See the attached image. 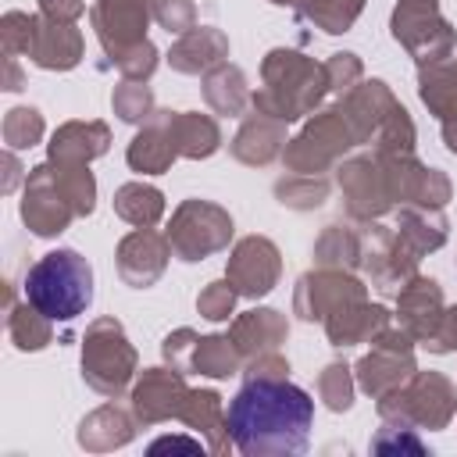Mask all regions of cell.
<instances>
[{
    "label": "cell",
    "mask_w": 457,
    "mask_h": 457,
    "mask_svg": "<svg viewBox=\"0 0 457 457\" xmlns=\"http://www.w3.org/2000/svg\"><path fill=\"white\" fill-rule=\"evenodd\" d=\"M179 418L189 428H204L211 436V450H228L232 436H228V421H225V411H221V396L218 393H211V389L189 393Z\"/></svg>",
    "instance_id": "obj_28"
},
{
    "label": "cell",
    "mask_w": 457,
    "mask_h": 457,
    "mask_svg": "<svg viewBox=\"0 0 457 457\" xmlns=\"http://www.w3.org/2000/svg\"><path fill=\"white\" fill-rule=\"evenodd\" d=\"M232 303H236V289H232L228 278L211 282V286L196 296V311H200L204 318H211V321H225V318L232 314Z\"/></svg>",
    "instance_id": "obj_41"
},
{
    "label": "cell",
    "mask_w": 457,
    "mask_h": 457,
    "mask_svg": "<svg viewBox=\"0 0 457 457\" xmlns=\"http://www.w3.org/2000/svg\"><path fill=\"white\" fill-rule=\"evenodd\" d=\"M393 39L411 50L421 64L443 61L453 46V32L439 18L436 0H400L393 11Z\"/></svg>",
    "instance_id": "obj_8"
},
{
    "label": "cell",
    "mask_w": 457,
    "mask_h": 457,
    "mask_svg": "<svg viewBox=\"0 0 457 457\" xmlns=\"http://www.w3.org/2000/svg\"><path fill=\"white\" fill-rule=\"evenodd\" d=\"M157 450H189V453H196V450H204V443L200 439H186V436H164V439L150 443V453H157Z\"/></svg>",
    "instance_id": "obj_48"
},
{
    "label": "cell",
    "mask_w": 457,
    "mask_h": 457,
    "mask_svg": "<svg viewBox=\"0 0 457 457\" xmlns=\"http://www.w3.org/2000/svg\"><path fill=\"white\" fill-rule=\"evenodd\" d=\"M154 18L168 29V32H189V29H196L193 21H196V7H193V0H157L154 4Z\"/></svg>",
    "instance_id": "obj_43"
},
{
    "label": "cell",
    "mask_w": 457,
    "mask_h": 457,
    "mask_svg": "<svg viewBox=\"0 0 457 457\" xmlns=\"http://www.w3.org/2000/svg\"><path fill=\"white\" fill-rule=\"evenodd\" d=\"M107 143H111L107 125H100V121H68L50 139V161L89 164L93 157H100L107 150Z\"/></svg>",
    "instance_id": "obj_24"
},
{
    "label": "cell",
    "mask_w": 457,
    "mask_h": 457,
    "mask_svg": "<svg viewBox=\"0 0 457 457\" xmlns=\"http://www.w3.org/2000/svg\"><path fill=\"white\" fill-rule=\"evenodd\" d=\"M225 421L232 446L243 453H300L314 421V400L286 378H246Z\"/></svg>",
    "instance_id": "obj_1"
},
{
    "label": "cell",
    "mask_w": 457,
    "mask_h": 457,
    "mask_svg": "<svg viewBox=\"0 0 457 457\" xmlns=\"http://www.w3.org/2000/svg\"><path fill=\"white\" fill-rule=\"evenodd\" d=\"M328 75V89H353V82L361 79V61L353 54H332V61L325 64Z\"/></svg>",
    "instance_id": "obj_45"
},
{
    "label": "cell",
    "mask_w": 457,
    "mask_h": 457,
    "mask_svg": "<svg viewBox=\"0 0 457 457\" xmlns=\"http://www.w3.org/2000/svg\"><path fill=\"white\" fill-rule=\"evenodd\" d=\"M168 129H171L179 157H211L221 143L214 118L196 114V111H168Z\"/></svg>",
    "instance_id": "obj_25"
},
{
    "label": "cell",
    "mask_w": 457,
    "mask_h": 457,
    "mask_svg": "<svg viewBox=\"0 0 457 457\" xmlns=\"http://www.w3.org/2000/svg\"><path fill=\"white\" fill-rule=\"evenodd\" d=\"M425 346H428V350H436V353L457 350V307H453V311H443V318H439L436 332L425 339Z\"/></svg>",
    "instance_id": "obj_46"
},
{
    "label": "cell",
    "mask_w": 457,
    "mask_h": 457,
    "mask_svg": "<svg viewBox=\"0 0 457 457\" xmlns=\"http://www.w3.org/2000/svg\"><path fill=\"white\" fill-rule=\"evenodd\" d=\"M7 336L18 350H43L50 343V318L39 314L29 300H25V307H18L11 300L7 303Z\"/></svg>",
    "instance_id": "obj_31"
},
{
    "label": "cell",
    "mask_w": 457,
    "mask_h": 457,
    "mask_svg": "<svg viewBox=\"0 0 457 457\" xmlns=\"http://www.w3.org/2000/svg\"><path fill=\"white\" fill-rule=\"evenodd\" d=\"M204 96L218 114H239L246 104V79L232 64H218L204 79Z\"/></svg>",
    "instance_id": "obj_30"
},
{
    "label": "cell",
    "mask_w": 457,
    "mask_h": 457,
    "mask_svg": "<svg viewBox=\"0 0 457 457\" xmlns=\"http://www.w3.org/2000/svg\"><path fill=\"white\" fill-rule=\"evenodd\" d=\"M418 93L425 107L446 121L457 114V61H428V68L418 71Z\"/></svg>",
    "instance_id": "obj_27"
},
{
    "label": "cell",
    "mask_w": 457,
    "mask_h": 457,
    "mask_svg": "<svg viewBox=\"0 0 457 457\" xmlns=\"http://www.w3.org/2000/svg\"><path fill=\"white\" fill-rule=\"evenodd\" d=\"M196 332L193 328H179V332H171L168 339H164V361L175 368V371H189L193 368V350H196Z\"/></svg>",
    "instance_id": "obj_44"
},
{
    "label": "cell",
    "mask_w": 457,
    "mask_h": 457,
    "mask_svg": "<svg viewBox=\"0 0 457 457\" xmlns=\"http://www.w3.org/2000/svg\"><path fill=\"white\" fill-rule=\"evenodd\" d=\"M186 396H189V389L182 382V371L146 368L143 378L132 389V411L143 425H154V421H164V418H179Z\"/></svg>",
    "instance_id": "obj_15"
},
{
    "label": "cell",
    "mask_w": 457,
    "mask_h": 457,
    "mask_svg": "<svg viewBox=\"0 0 457 457\" xmlns=\"http://www.w3.org/2000/svg\"><path fill=\"white\" fill-rule=\"evenodd\" d=\"M175 157H179V150H175V139L168 129V111H154L146 118V129L129 143V164L143 175H157Z\"/></svg>",
    "instance_id": "obj_21"
},
{
    "label": "cell",
    "mask_w": 457,
    "mask_h": 457,
    "mask_svg": "<svg viewBox=\"0 0 457 457\" xmlns=\"http://www.w3.org/2000/svg\"><path fill=\"white\" fill-rule=\"evenodd\" d=\"M228 54V39L211 29V25H196L189 32H182V39L171 46L168 61L175 71H186V75H200V71H211L225 61Z\"/></svg>",
    "instance_id": "obj_20"
},
{
    "label": "cell",
    "mask_w": 457,
    "mask_h": 457,
    "mask_svg": "<svg viewBox=\"0 0 457 457\" xmlns=\"http://www.w3.org/2000/svg\"><path fill=\"white\" fill-rule=\"evenodd\" d=\"M364 0H296V14L325 32H346Z\"/></svg>",
    "instance_id": "obj_34"
},
{
    "label": "cell",
    "mask_w": 457,
    "mask_h": 457,
    "mask_svg": "<svg viewBox=\"0 0 457 457\" xmlns=\"http://www.w3.org/2000/svg\"><path fill=\"white\" fill-rule=\"evenodd\" d=\"M114 211L118 218H125L129 225L136 228H150L161 214H164V196L154 189V186H143V182H129L114 193Z\"/></svg>",
    "instance_id": "obj_29"
},
{
    "label": "cell",
    "mask_w": 457,
    "mask_h": 457,
    "mask_svg": "<svg viewBox=\"0 0 457 457\" xmlns=\"http://www.w3.org/2000/svg\"><path fill=\"white\" fill-rule=\"evenodd\" d=\"M146 18H150V0H96L93 4V29L111 57L143 43Z\"/></svg>",
    "instance_id": "obj_14"
},
{
    "label": "cell",
    "mask_w": 457,
    "mask_h": 457,
    "mask_svg": "<svg viewBox=\"0 0 457 457\" xmlns=\"http://www.w3.org/2000/svg\"><path fill=\"white\" fill-rule=\"evenodd\" d=\"M286 318L271 307H257L236 318L232 325V343L239 346L243 357H257V353H271L278 350V343L286 339Z\"/></svg>",
    "instance_id": "obj_22"
},
{
    "label": "cell",
    "mask_w": 457,
    "mask_h": 457,
    "mask_svg": "<svg viewBox=\"0 0 457 457\" xmlns=\"http://www.w3.org/2000/svg\"><path fill=\"white\" fill-rule=\"evenodd\" d=\"M271 4H296V0H271Z\"/></svg>",
    "instance_id": "obj_51"
},
{
    "label": "cell",
    "mask_w": 457,
    "mask_h": 457,
    "mask_svg": "<svg viewBox=\"0 0 457 457\" xmlns=\"http://www.w3.org/2000/svg\"><path fill=\"white\" fill-rule=\"evenodd\" d=\"M339 189L346 193V207L353 218H378L396 200L389 157H350L346 164H339Z\"/></svg>",
    "instance_id": "obj_9"
},
{
    "label": "cell",
    "mask_w": 457,
    "mask_h": 457,
    "mask_svg": "<svg viewBox=\"0 0 457 457\" xmlns=\"http://www.w3.org/2000/svg\"><path fill=\"white\" fill-rule=\"evenodd\" d=\"M4 54L7 57H21L32 46V32H36V18L21 14V11H7L4 14Z\"/></svg>",
    "instance_id": "obj_40"
},
{
    "label": "cell",
    "mask_w": 457,
    "mask_h": 457,
    "mask_svg": "<svg viewBox=\"0 0 457 457\" xmlns=\"http://www.w3.org/2000/svg\"><path fill=\"white\" fill-rule=\"evenodd\" d=\"M325 193H328V182L321 175H296L293 171V179H282L275 186V196L282 204H289V207H300V211L303 207H318L325 200Z\"/></svg>",
    "instance_id": "obj_37"
},
{
    "label": "cell",
    "mask_w": 457,
    "mask_h": 457,
    "mask_svg": "<svg viewBox=\"0 0 457 457\" xmlns=\"http://www.w3.org/2000/svg\"><path fill=\"white\" fill-rule=\"evenodd\" d=\"M318 393L321 400L332 407V411H346L350 407V396H353V386H350V368L346 364H328L318 378Z\"/></svg>",
    "instance_id": "obj_39"
},
{
    "label": "cell",
    "mask_w": 457,
    "mask_h": 457,
    "mask_svg": "<svg viewBox=\"0 0 457 457\" xmlns=\"http://www.w3.org/2000/svg\"><path fill=\"white\" fill-rule=\"evenodd\" d=\"M443 143H446V150H453V154H457V114L443 121Z\"/></svg>",
    "instance_id": "obj_50"
},
{
    "label": "cell",
    "mask_w": 457,
    "mask_h": 457,
    "mask_svg": "<svg viewBox=\"0 0 457 457\" xmlns=\"http://www.w3.org/2000/svg\"><path fill=\"white\" fill-rule=\"evenodd\" d=\"M93 432H104L100 450H111V446H121V443L132 439V425H129V418H125L118 407H100V411H93V414L82 421L79 439H86V436H93Z\"/></svg>",
    "instance_id": "obj_35"
},
{
    "label": "cell",
    "mask_w": 457,
    "mask_h": 457,
    "mask_svg": "<svg viewBox=\"0 0 457 457\" xmlns=\"http://www.w3.org/2000/svg\"><path fill=\"white\" fill-rule=\"evenodd\" d=\"M82 11H86L82 0H39V14L50 18V21H64V25H71Z\"/></svg>",
    "instance_id": "obj_47"
},
{
    "label": "cell",
    "mask_w": 457,
    "mask_h": 457,
    "mask_svg": "<svg viewBox=\"0 0 457 457\" xmlns=\"http://www.w3.org/2000/svg\"><path fill=\"white\" fill-rule=\"evenodd\" d=\"M225 278L232 282V289L239 296H264L271 293V286L278 282V250L271 239L264 236H246L236 243L232 257H228V271Z\"/></svg>",
    "instance_id": "obj_12"
},
{
    "label": "cell",
    "mask_w": 457,
    "mask_h": 457,
    "mask_svg": "<svg viewBox=\"0 0 457 457\" xmlns=\"http://www.w3.org/2000/svg\"><path fill=\"white\" fill-rule=\"evenodd\" d=\"M132 371H136V350L129 346L121 325L114 318L93 321L82 339V378L96 393L118 396L129 386Z\"/></svg>",
    "instance_id": "obj_4"
},
{
    "label": "cell",
    "mask_w": 457,
    "mask_h": 457,
    "mask_svg": "<svg viewBox=\"0 0 457 457\" xmlns=\"http://www.w3.org/2000/svg\"><path fill=\"white\" fill-rule=\"evenodd\" d=\"M282 125L278 118L257 111L253 118H246L232 139V157L243 164H268L278 150H282Z\"/></svg>",
    "instance_id": "obj_23"
},
{
    "label": "cell",
    "mask_w": 457,
    "mask_h": 457,
    "mask_svg": "<svg viewBox=\"0 0 457 457\" xmlns=\"http://www.w3.org/2000/svg\"><path fill=\"white\" fill-rule=\"evenodd\" d=\"M361 253H364V239L343 225H328L314 246V257L325 268H353V264H361Z\"/></svg>",
    "instance_id": "obj_33"
},
{
    "label": "cell",
    "mask_w": 457,
    "mask_h": 457,
    "mask_svg": "<svg viewBox=\"0 0 457 457\" xmlns=\"http://www.w3.org/2000/svg\"><path fill=\"white\" fill-rule=\"evenodd\" d=\"M457 407L453 386L436 375V371H414L400 389L386 393L378 400V411L386 421H403V425H425V428H443Z\"/></svg>",
    "instance_id": "obj_5"
},
{
    "label": "cell",
    "mask_w": 457,
    "mask_h": 457,
    "mask_svg": "<svg viewBox=\"0 0 457 457\" xmlns=\"http://www.w3.org/2000/svg\"><path fill=\"white\" fill-rule=\"evenodd\" d=\"M396 221H400L396 239H400L414 257H421L425 250L443 246V239H446V221H443L439 207L407 204V207H400V218H396Z\"/></svg>",
    "instance_id": "obj_26"
},
{
    "label": "cell",
    "mask_w": 457,
    "mask_h": 457,
    "mask_svg": "<svg viewBox=\"0 0 457 457\" xmlns=\"http://www.w3.org/2000/svg\"><path fill=\"white\" fill-rule=\"evenodd\" d=\"M232 239V218L207 200H186L175 207L168 225L171 253L182 261H204L207 253L228 246Z\"/></svg>",
    "instance_id": "obj_6"
},
{
    "label": "cell",
    "mask_w": 457,
    "mask_h": 457,
    "mask_svg": "<svg viewBox=\"0 0 457 457\" xmlns=\"http://www.w3.org/2000/svg\"><path fill=\"white\" fill-rule=\"evenodd\" d=\"M43 139V118L36 107H14L7 111L4 118V143L11 150H25V146H36Z\"/></svg>",
    "instance_id": "obj_36"
},
{
    "label": "cell",
    "mask_w": 457,
    "mask_h": 457,
    "mask_svg": "<svg viewBox=\"0 0 457 457\" xmlns=\"http://www.w3.org/2000/svg\"><path fill=\"white\" fill-rule=\"evenodd\" d=\"M25 300L50 321L79 318L93 300V268L79 250H50L25 271Z\"/></svg>",
    "instance_id": "obj_2"
},
{
    "label": "cell",
    "mask_w": 457,
    "mask_h": 457,
    "mask_svg": "<svg viewBox=\"0 0 457 457\" xmlns=\"http://www.w3.org/2000/svg\"><path fill=\"white\" fill-rule=\"evenodd\" d=\"M114 64H118V71H121L129 82H139V79H146V75L157 68V50L143 39V43L121 50V54L114 57Z\"/></svg>",
    "instance_id": "obj_42"
},
{
    "label": "cell",
    "mask_w": 457,
    "mask_h": 457,
    "mask_svg": "<svg viewBox=\"0 0 457 457\" xmlns=\"http://www.w3.org/2000/svg\"><path fill=\"white\" fill-rule=\"evenodd\" d=\"M353 129L343 114V107L321 111L282 154V161L296 171V175H318L321 168H328L339 154H346L353 146Z\"/></svg>",
    "instance_id": "obj_7"
},
{
    "label": "cell",
    "mask_w": 457,
    "mask_h": 457,
    "mask_svg": "<svg viewBox=\"0 0 457 457\" xmlns=\"http://www.w3.org/2000/svg\"><path fill=\"white\" fill-rule=\"evenodd\" d=\"M386 321H389L386 307L368 303L361 296V300H350V303L336 307L332 314H325V332H328L332 346H353V343H364V339L378 336L386 328Z\"/></svg>",
    "instance_id": "obj_19"
},
{
    "label": "cell",
    "mask_w": 457,
    "mask_h": 457,
    "mask_svg": "<svg viewBox=\"0 0 457 457\" xmlns=\"http://www.w3.org/2000/svg\"><path fill=\"white\" fill-rule=\"evenodd\" d=\"M361 296H364V286L357 278L343 275V268H321V271H311L300 278L293 303L303 321H325V314H332L336 307L361 300Z\"/></svg>",
    "instance_id": "obj_13"
},
{
    "label": "cell",
    "mask_w": 457,
    "mask_h": 457,
    "mask_svg": "<svg viewBox=\"0 0 457 457\" xmlns=\"http://www.w3.org/2000/svg\"><path fill=\"white\" fill-rule=\"evenodd\" d=\"M236 368H239V346L228 336L196 339L189 371H200V375H211V378H225V375H236Z\"/></svg>",
    "instance_id": "obj_32"
},
{
    "label": "cell",
    "mask_w": 457,
    "mask_h": 457,
    "mask_svg": "<svg viewBox=\"0 0 457 457\" xmlns=\"http://www.w3.org/2000/svg\"><path fill=\"white\" fill-rule=\"evenodd\" d=\"M4 89H21V71H18V57H7V79H4Z\"/></svg>",
    "instance_id": "obj_49"
},
{
    "label": "cell",
    "mask_w": 457,
    "mask_h": 457,
    "mask_svg": "<svg viewBox=\"0 0 457 457\" xmlns=\"http://www.w3.org/2000/svg\"><path fill=\"white\" fill-rule=\"evenodd\" d=\"M79 218L75 204L68 200V193L61 189L54 164H39L29 171L25 179V200H21V221L36 232V236H57L68 228V221Z\"/></svg>",
    "instance_id": "obj_10"
},
{
    "label": "cell",
    "mask_w": 457,
    "mask_h": 457,
    "mask_svg": "<svg viewBox=\"0 0 457 457\" xmlns=\"http://www.w3.org/2000/svg\"><path fill=\"white\" fill-rule=\"evenodd\" d=\"M82 57V32L75 25L64 21H50V18H36V32H32V46H29V61L46 68V71H68L75 68Z\"/></svg>",
    "instance_id": "obj_18"
},
{
    "label": "cell",
    "mask_w": 457,
    "mask_h": 457,
    "mask_svg": "<svg viewBox=\"0 0 457 457\" xmlns=\"http://www.w3.org/2000/svg\"><path fill=\"white\" fill-rule=\"evenodd\" d=\"M261 75H264V86L253 93V107L278 121L303 118L328 89L325 64H314L296 50H271L264 57Z\"/></svg>",
    "instance_id": "obj_3"
},
{
    "label": "cell",
    "mask_w": 457,
    "mask_h": 457,
    "mask_svg": "<svg viewBox=\"0 0 457 457\" xmlns=\"http://www.w3.org/2000/svg\"><path fill=\"white\" fill-rule=\"evenodd\" d=\"M111 104H114V114H118L121 121H146V118H150V107H154V96H150V89H146L143 82H129V79H125V82L114 89Z\"/></svg>",
    "instance_id": "obj_38"
},
{
    "label": "cell",
    "mask_w": 457,
    "mask_h": 457,
    "mask_svg": "<svg viewBox=\"0 0 457 457\" xmlns=\"http://www.w3.org/2000/svg\"><path fill=\"white\" fill-rule=\"evenodd\" d=\"M414 375V361H411V336L407 332H378L375 346L368 357H361L357 364V378L361 389L371 396H386L393 389H400L407 378Z\"/></svg>",
    "instance_id": "obj_11"
},
{
    "label": "cell",
    "mask_w": 457,
    "mask_h": 457,
    "mask_svg": "<svg viewBox=\"0 0 457 457\" xmlns=\"http://www.w3.org/2000/svg\"><path fill=\"white\" fill-rule=\"evenodd\" d=\"M400 303H396V318H400V328L411 336V339H428L443 318V293H439V282L436 278H407V286L396 293Z\"/></svg>",
    "instance_id": "obj_17"
},
{
    "label": "cell",
    "mask_w": 457,
    "mask_h": 457,
    "mask_svg": "<svg viewBox=\"0 0 457 457\" xmlns=\"http://www.w3.org/2000/svg\"><path fill=\"white\" fill-rule=\"evenodd\" d=\"M168 253H171L168 236H157L154 228H136L118 243V275L129 286L146 289L161 278V271L168 264Z\"/></svg>",
    "instance_id": "obj_16"
}]
</instances>
